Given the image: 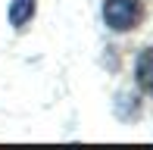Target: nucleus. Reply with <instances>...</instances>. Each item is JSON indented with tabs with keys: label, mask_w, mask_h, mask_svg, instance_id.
Listing matches in <instances>:
<instances>
[{
	"label": "nucleus",
	"mask_w": 153,
	"mask_h": 150,
	"mask_svg": "<svg viewBox=\"0 0 153 150\" xmlns=\"http://www.w3.org/2000/svg\"><path fill=\"white\" fill-rule=\"evenodd\" d=\"M134 81L144 94H153V44L144 47L134 59Z\"/></svg>",
	"instance_id": "nucleus-2"
},
{
	"label": "nucleus",
	"mask_w": 153,
	"mask_h": 150,
	"mask_svg": "<svg viewBox=\"0 0 153 150\" xmlns=\"http://www.w3.org/2000/svg\"><path fill=\"white\" fill-rule=\"evenodd\" d=\"M34 10H38V0H13L10 3V25L13 28H25L34 19Z\"/></svg>",
	"instance_id": "nucleus-3"
},
{
	"label": "nucleus",
	"mask_w": 153,
	"mask_h": 150,
	"mask_svg": "<svg viewBox=\"0 0 153 150\" xmlns=\"http://www.w3.org/2000/svg\"><path fill=\"white\" fill-rule=\"evenodd\" d=\"M103 22L116 35L131 31L141 22V0H103Z\"/></svg>",
	"instance_id": "nucleus-1"
}]
</instances>
